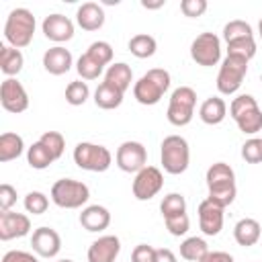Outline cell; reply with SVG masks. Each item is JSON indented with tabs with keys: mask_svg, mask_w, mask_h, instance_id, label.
Instances as JSON below:
<instances>
[{
	"mask_svg": "<svg viewBox=\"0 0 262 262\" xmlns=\"http://www.w3.org/2000/svg\"><path fill=\"white\" fill-rule=\"evenodd\" d=\"M164 223H166V229L170 231V235H174V237H180L190 229V219L186 213L176 215V217H168V219H164Z\"/></svg>",
	"mask_w": 262,
	"mask_h": 262,
	"instance_id": "41",
	"label": "cell"
},
{
	"mask_svg": "<svg viewBox=\"0 0 262 262\" xmlns=\"http://www.w3.org/2000/svg\"><path fill=\"white\" fill-rule=\"evenodd\" d=\"M102 70L104 68L100 63H96L88 53H82L78 57V61H76V72H78V76L82 80H96L102 74Z\"/></svg>",
	"mask_w": 262,
	"mask_h": 262,
	"instance_id": "32",
	"label": "cell"
},
{
	"mask_svg": "<svg viewBox=\"0 0 262 262\" xmlns=\"http://www.w3.org/2000/svg\"><path fill=\"white\" fill-rule=\"evenodd\" d=\"M41 29H43V35L49 41H55V43H66L74 37V23L68 16L59 14V12L45 16Z\"/></svg>",
	"mask_w": 262,
	"mask_h": 262,
	"instance_id": "14",
	"label": "cell"
},
{
	"mask_svg": "<svg viewBox=\"0 0 262 262\" xmlns=\"http://www.w3.org/2000/svg\"><path fill=\"white\" fill-rule=\"evenodd\" d=\"M258 102H256V98L252 96V94H239V96H235L233 100H231V104H229V115H231V119H235L237 115H242L244 111H248V108H252V106H256Z\"/></svg>",
	"mask_w": 262,
	"mask_h": 262,
	"instance_id": "43",
	"label": "cell"
},
{
	"mask_svg": "<svg viewBox=\"0 0 262 262\" xmlns=\"http://www.w3.org/2000/svg\"><path fill=\"white\" fill-rule=\"evenodd\" d=\"M233 237H235V242H237L239 246L250 248V246H254V244L260 242V237H262V227H260V223H258L256 219L244 217V219H239V221L235 223V227H233Z\"/></svg>",
	"mask_w": 262,
	"mask_h": 262,
	"instance_id": "19",
	"label": "cell"
},
{
	"mask_svg": "<svg viewBox=\"0 0 262 262\" xmlns=\"http://www.w3.org/2000/svg\"><path fill=\"white\" fill-rule=\"evenodd\" d=\"M209 254V246L203 237H186L180 244V256L188 262H201L205 256Z\"/></svg>",
	"mask_w": 262,
	"mask_h": 262,
	"instance_id": "28",
	"label": "cell"
},
{
	"mask_svg": "<svg viewBox=\"0 0 262 262\" xmlns=\"http://www.w3.org/2000/svg\"><path fill=\"white\" fill-rule=\"evenodd\" d=\"M170 74L164 68H151L133 84V96L139 104L154 106L162 100V96L170 88Z\"/></svg>",
	"mask_w": 262,
	"mask_h": 262,
	"instance_id": "1",
	"label": "cell"
},
{
	"mask_svg": "<svg viewBox=\"0 0 262 262\" xmlns=\"http://www.w3.org/2000/svg\"><path fill=\"white\" fill-rule=\"evenodd\" d=\"M164 4H166V0H158V2H147V0H143V2H141V6H143V8H149V10L162 8Z\"/></svg>",
	"mask_w": 262,
	"mask_h": 262,
	"instance_id": "50",
	"label": "cell"
},
{
	"mask_svg": "<svg viewBox=\"0 0 262 262\" xmlns=\"http://www.w3.org/2000/svg\"><path fill=\"white\" fill-rule=\"evenodd\" d=\"M76 23L84 31H98L104 25V10L96 2H84L76 12Z\"/></svg>",
	"mask_w": 262,
	"mask_h": 262,
	"instance_id": "18",
	"label": "cell"
},
{
	"mask_svg": "<svg viewBox=\"0 0 262 262\" xmlns=\"http://www.w3.org/2000/svg\"><path fill=\"white\" fill-rule=\"evenodd\" d=\"M170 102H178V104H186V106H196V92L190 86H178L172 94H170Z\"/></svg>",
	"mask_w": 262,
	"mask_h": 262,
	"instance_id": "42",
	"label": "cell"
},
{
	"mask_svg": "<svg viewBox=\"0 0 262 262\" xmlns=\"http://www.w3.org/2000/svg\"><path fill=\"white\" fill-rule=\"evenodd\" d=\"M246 37H254L252 33V27L246 23V20H229L225 27H223V39L225 43H231V41H237V39H246Z\"/></svg>",
	"mask_w": 262,
	"mask_h": 262,
	"instance_id": "33",
	"label": "cell"
},
{
	"mask_svg": "<svg viewBox=\"0 0 262 262\" xmlns=\"http://www.w3.org/2000/svg\"><path fill=\"white\" fill-rule=\"evenodd\" d=\"M156 49H158V43H156V39H154L151 35H147V33H137V35H133V37L129 39V51H131L135 57H139V59L151 57V55L156 53Z\"/></svg>",
	"mask_w": 262,
	"mask_h": 262,
	"instance_id": "27",
	"label": "cell"
},
{
	"mask_svg": "<svg viewBox=\"0 0 262 262\" xmlns=\"http://www.w3.org/2000/svg\"><path fill=\"white\" fill-rule=\"evenodd\" d=\"M88 96H90V88H88V84L82 82V80H74V82H70L68 88H66V100H68L72 106H82V104L88 100Z\"/></svg>",
	"mask_w": 262,
	"mask_h": 262,
	"instance_id": "34",
	"label": "cell"
},
{
	"mask_svg": "<svg viewBox=\"0 0 262 262\" xmlns=\"http://www.w3.org/2000/svg\"><path fill=\"white\" fill-rule=\"evenodd\" d=\"M25 66V57L23 51L12 47V45H2L0 47V70L2 74H6L8 78L16 76Z\"/></svg>",
	"mask_w": 262,
	"mask_h": 262,
	"instance_id": "22",
	"label": "cell"
},
{
	"mask_svg": "<svg viewBox=\"0 0 262 262\" xmlns=\"http://www.w3.org/2000/svg\"><path fill=\"white\" fill-rule=\"evenodd\" d=\"M39 141L47 147V151L53 156V160H59V158L63 156L66 139H63V135H61L59 131H45V133L39 137Z\"/></svg>",
	"mask_w": 262,
	"mask_h": 262,
	"instance_id": "36",
	"label": "cell"
},
{
	"mask_svg": "<svg viewBox=\"0 0 262 262\" xmlns=\"http://www.w3.org/2000/svg\"><path fill=\"white\" fill-rule=\"evenodd\" d=\"M2 262H39L37 256L29 254V252H23V250H10L2 256Z\"/></svg>",
	"mask_w": 262,
	"mask_h": 262,
	"instance_id": "47",
	"label": "cell"
},
{
	"mask_svg": "<svg viewBox=\"0 0 262 262\" xmlns=\"http://www.w3.org/2000/svg\"><path fill=\"white\" fill-rule=\"evenodd\" d=\"M27 162H29V166L35 168V170H45V168H49L55 160H53V156L47 151V147H45L41 141H35V143L27 149Z\"/></svg>",
	"mask_w": 262,
	"mask_h": 262,
	"instance_id": "29",
	"label": "cell"
},
{
	"mask_svg": "<svg viewBox=\"0 0 262 262\" xmlns=\"http://www.w3.org/2000/svg\"><path fill=\"white\" fill-rule=\"evenodd\" d=\"M201 262H233V256L227 252H221V250H215V252L209 250V254Z\"/></svg>",
	"mask_w": 262,
	"mask_h": 262,
	"instance_id": "48",
	"label": "cell"
},
{
	"mask_svg": "<svg viewBox=\"0 0 262 262\" xmlns=\"http://www.w3.org/2000/svg\"><path fill=\"white\" fill-rule=\"evenodd\" d=\"M123 92L117 90L115 86L102 82L98 84V88L94 90V104L98 108H104V111H113V108H119L121 102H123Z\"/></svg>",
	"mask_w": 262,
	"mask_h": 262,
	"instance_id": "23",
	"label": "cell"
},
{
	"mask_svg": "<svg viewBox=\"0 0 262 262\" xmlns=\"http://www.w3.org/2000/svg\"><path fill=\"white\" fill-rule=\"evenodd\" d=\"M242 158L248 164H260L262 162V139L260 137H250L242 145Z\"/></svg>",
	"mask_w": 262,
	"mask_h": 262,
	"instance_id": "40",
	"label": "cell"
},
{
	"mask_svg": "<svg viewBox=\"0 0 262 262\" xmlns=\"http://www.w3.org/2000/svg\"><path fill=\"white\" fill-rule=\"evenodd\" d=\"M235 194H237V188L235 184H225V186H215V188H209V194L207 199L219 207H229L233 201H235Z\"/></svg>",
	"mask_w": 262,
	"mask_h": 262,
	"instance_id": "35",
	"label": "cell"
},
{
	"mask_svg": "<svg viewBox=\"0 0 262 262\" xmlns=\"http://www.w3.org/2000/svg\"><path fill=\"white\" fill-rule=\"evenodd\" d=\"M166 117H168V121L174 127H184V125H188L192 121L194 108L192 106H186V104H178V102H168Z\"/></svg>",
	"mask_w": 262,
	"mask_h": 262,
	"instance_id": "31",
	"label": "cell"
},
{
	"mask_svg": "<svg viewBox=\"0 0 262 262\" xmlns=\"http://www.w3.org/2000/svg\"><path fill=\"white\" fill-rule=\"evenodd\" d=\"M227 55H239L244 59H252L256 55V41L254 37H246V39H237L227 43Z\"/></svg>",
	"mask_w": 262,
	"mask_h": 262,
	"instance_id": "37",
	"label": "cell"
},
{
	"mask_svg": "<svg viewBox=\"0 0 262 262\" xmlns=\"http://www.w3.org/2000/svg\"><path fill=\"white\" fill-rule=\"evenodd\" d=\"M74 59H72V53L70 49L61 47V45H55V47H49L45 53H43V68L45 72H49L51 76H61L66 72H70Z\"/></svg>",
	"mask_w": 262,
	"mask_h": 262,
	"instance_id": "16",
	"label": "cell"
},
{
	"mask_svg": "<svg viewBox=\"0 0 262 262\" xmlns=\"http://www.w3.org/2000/svg\"><path fill=\"white\" fill-rule=\"evenodd\" d=\"M35 35V16L29 8H14L6 16L4 23V37L8 45L23 49L33 41Z\"/></svg>",
	"mask_w": 262,
	"mask_h": 262,
	"instance_id": "2",
	"label": "cell"
},
{
	"mask_svg": "<svg viewBox=\"0 0 262 262\" xmlns=\"http://www.w3.org/2000/svg\"><path fill=\"white\" fill-rule=\"evenodd\" d=\"M160 211H162V217H164V219L182 215V213H186V199H184L180 192H170V194H166V196L162 199Z\"/></svg>",
	"mask_w": 262,
	"mask_h": 262,
	"instance_id": "30",
	"label": "cell"
},
{
	"mask_svg": "<svg viewBox=\"0 0 262 262\" xmlns=\"http://www.w3.org/2000/svg\"><path fill=\"white\" fill-rule=\"evenodd\" d=\"M25 151V141L18 133H2L0 135V162H12Z\"/></svg>",
	"mask_w": 262,
	"mask_h": 262,
	"instance_id": "25",
	"label": "cell"
},
{
	"mask_svg": "<svg viewBox=\"0 0 262 262\" xmlns=\"http://www.w3.org/2000/svg\"><path fill=\"white\" fill-rule=\"evenodd\" d=\"M190 57L203 68L217 66L221 59V39L215 33H201L190 43Z\"/></svg>",
	"mask_w": 262,
	"mask_h": 262,
	"instance_id": "7",
	"label": "cell"
},
{
	"mask_svg": "<svg viewBox=\"0 0 262 262\" xmlns=\"http://www.w3.org/2000/svg\"><path fill=\"white\" fill-rule=\"evenodd\" d=\"M258 35H260V39H262V18H260V23H258Z\"/></svg>",
	"mask_w": 262,
	"mask_h": 262,
	"instance_id": "51",
	"label": "cell"
},
{
	"mask_svg": "<svg viewBox=\"0 0 262 262\" xmlns=\"http://www.w3.org/2000/svg\"><path fill=\"white\" fill-rule=\"evenodd\" d=\"M86 53H88L96 63H100L102 68L113 61V47H111V43H106V41H94V43H90V47H88Z\"/></svg>",
	"mask_w": 262,
	"mask_h": 262,
	"instance_id": "39",
	"label": "cell"
},
{
	"mask_svg": "<svg viewBox=\"0 0 262 262\" xmlns=\"http://www.w3.org/2000/svg\"><path fill=\"white\" fill-rule=\"evenodd\" d=\"M156 262H178L176 254L168 248H158L156 250Z\"/></svg>",
	"mask_w": 262,
	"mask_h": 262,
	"instance_id": "49",
	"label": "cell"
},
{
	"mask_svg": "<svg viewBox=\"0 0 262 262\" xmlns=\"http://www.w3.org/2000/svg\"><path fill=\"white\" fill-rule=\"evenodd\" d=\"M104 82L115 86L117 90H121L123 94L129 90L131 82H133V72L131 68L125 63V61H117V63H111L104 72Z\"/></svg>",
	"mask_w": 262,
	"mask_h": 262,
	"instance_id": "21",
	"label": "cell"
},
{
	"mask_svg": "<svg viewBox=\"0 0 262 262\" xmlns=\"http://www.w3.org/2000/svg\"><path fill=\"white\" fill-rule=\"evenodd\" d=\"M248 63L250 61L239 55H225L217 74V90L225 96L235 94L248 74Z\"/></svg>",
	"mask_w": 262,
	"mask_h": 262,
	"instance_id": "6",
	"label": "cell"
},
{
	"mask_svg": "<svg viewBox=\"0 0 262 262\" xmlns=\"http://www.w3.org/2000/svg\"><path fill=\"white\" fill-rule=\"evenodd\" d=\"M207 6H209L207 0H182V2H180V10H182V14L188 16V18H196V16L205 14Z\"/></svg>",
	"mask_w": 262,
	"mask_h": 262,
	"instance_id": "44",
	"label": "cell"
},
{
	"mask_svg": "<svg viewBox=\"0 0 262 262\" xmlns=\"http://www.w3.org/2000/svg\"><path fill=\"white\" fill-rule=\"evenodd\" d=\"M29 231H31V219L25 213H14V211L0 213V239L2 242L23 237Z\"/></svg>",
	"mask_w": 262,
	"mask_h": 262,
	"instance_id": "12",
	"label": "cell"
},
{
	"mask_svg": "<svg viewBox=\"0 0 262 262\" xmlns=\"http://www.w3.org/2000/svg\"><path fill=\"white\" fill-rule=\"evenodd\" d=\"M260 239H262V237H260Z\"/></svg>",
	"mask_w": 262,
	"mask_h": 262,
	"instance_id": "53",
	"label": "cell"
},
{
	"mask_svg": "<svg viewBox=\"0 0 262 262\" xmlns=\"http://www.w3.org/2000/svg\"><path fill=\"white\" fill-rule=\"evenodd\" d=\"M164 186V174L160 168L156 166H145L143 170H139L133 178V196L137 201H149L154 199Z\"/></svg>",
	"mask_w": 262,
	"mask_h": 262,
	"instance_id": "9",
	"label": "cell"
},
{
	"mask_svg": "<svg viewBox=\"0 0 262 262\" xmlns=\"http://www.w3.org/2000/svg\"><path fill=\"white\" fill-rule=\"evenodd\" d=\"M33 252L41 258H53L61 250V237L53 227H37L31 235Z\"/></svg>",
	"mask_w": 262,
	"mask_h": 262,
	"instance_id": "11",
	"label": "cell"
},
{
	"mask_svg": "<svg viewBox=\"0 0 262 262\" xmlns=\"http://www.w3.org/2000/svg\"><path fill=\"white\" fill-rule=\"evenodd\" d=\"M16 203V188L12 184H2L0 186V213H6L12 209V205Z\"/></svg>",
	"mask_w": 262,
	"mask_h": 262,
	"instance_id": "45",
	"label": "cell"
},
{
	"mask_svg": "<svg viewBox=\"0 0 262 262\" xmlns=\"http://www.w3.org/2000/svg\"><path fill=\"white\" fill-rule=\"evenodd\" d=\"M47 207H49V199H47L45 192H41V190L27 192V196H25V209H27V213H31V215H43L47 211Z\"/></svg>",
	"mask_w": 262,
	"mask_h": 262,
	"instance_id": "38",
	"label": "cell"
},
{
	"mask_svg": "<svg viewBox=\"0 0 262 262\" xmlns=\"http://www.w3.org/2000/svg\"><path fill=\"white\" fill-rule=\"evenodd\" d=\"M74 162L86 172H106L113 164V154L104 145L80 141L74 147Z\"/></svg>",
	"mask_w": 262,
	"mask_h": 262,
	"instance_id": "5",
	"label": "cell"
},
{
	"mask_svg": "<svg viewBox=\"0 0 262 262\" xmlns=\"http://www.w3.org/2000/svg\"><path fill=\"white\" fill-rule=\"evenodd\" d=\"M233 121H235L237 129L242 133H246V135H256L258 131H262V111H260L258 104L252 106V108H248V111H244Z\"/></svg>",
	"mask_w": 262,
	"mask_h": 262,
	"instance_id": "26",
	"label": "cell"
},
{
	"mask_svg": "<svg viewBox=\"0 0 262 262\" xmlns=\"http://www.w3.org/2000/svg\"><path fill=\"white\" fill-rule=\"evenodd\" d=\"M160 160H162V168L168 174H182L186 172L188 164H190V147L188 141L180 135H168L164 137L162 145H160Z\"/></svg>",
	"mask_w": 262,
	"mask_h": 262,
	"instance_id": "3",
	"label": "cell"
},
{
	"mask_svg": "<svg viewBox=\"0 0 262 262\" xmlns=\"http://www.w3.org/2000/svg\"><path fill=\"white\" fill-rule=\"evenodd\" d=\"M90 199V188L74 178H61L51 186V201L61 209H80Z\"/></svg>",
	"mask_w": 262,
	"mask_h": 262,
	"instance_id": "4",
	"label": "cell"
},
{
	"mask_svg": "<svg viewBox=\"0 0 262 262\" xmlns=\"http://www.w3.org/2000/svg\"><path fill=\"white\" fill-rule=\"evenodd\" d=\"M205 180H207V188H215V186H225V184H235V174H233V168L225 162H215L209 166L207 174H205Z\"/></svg>",
	"mask_w": 262,
	"mask_h": 262,
	"instance_id": "24",
	"label": "cell"
},
{
	"mask_svg": "<svg viewBox=\"0 0 262 262\" xmlns=\"http://www.w3.org/2000/svg\"><path fill=\"white\" fill-rule=\"evenodd\" d=\"M80 225L86 231H102L111 225V213L102 205H88L80 213Z\"/></svg>",
	"mask_w": 262,
	"mask_h": 262,
	"instance_id": "17",
	"label": "cell"
},
{
	"mask_svg": "<svg viewBox=\"0 0 262 262\" xmlns=\"http://www.w3.org/2000/svg\"><path fill=\"white\" fill-rule=\"evenodd\" d=\"M121 252V242L117 235H102L94 239L88 248V262H115Z\"/></svg>",
	"mask_w": 262,
	"mask_h": 262,
	"instance_id": "15",
	"label": "cell"
},
{
	"mask_svg": "<svg viewBox=\"0 0 262 262\" xmlns=\"http://www.w3.org/2000/svg\"><path fill=\"white\" fill-rule=\"evenodd\" d=\"M199 225L205 235H217L223 229V207L211 203L209 199L201 201L199 209Z\"/></svg>",
	"mask_w": 262,
	"mask_h": 262,
	"instance_id": "13",
	"label": "cell"
},
{
	"mask_svg": "<svg viewBox=\"0 0 262 262\" xmlns=\"http://www.w3.org/2000/svg\"><path fill=\"white\" fill-rule=\"evenodd\" d=\"M115 162L123 172L137 174L139 170H143L147 166V149L139 141H123L117 147Z\"/></svg>",
	"mask_w": 262,
	"mask_h": 262,
	"instance_id": "8",
	"label": "cell"
},
{
	"mask_svg": "<svg viewBox=\"0 0 262 262\" xmlns=\"http://www.w3.org/2000/svg\"><path fill=\"white\" fill-rule=\"evenodd\" d=\"M156 250L147 244H139L131 252V262H156Z\"/></svg>",
	"mask_w": 262,
	"mask_h": 262,
	"instance_id": "46",
	"label": "cell"
},
{
	"mask_svg": "<svg viewBox=\"0 0 262 262\" xmlns=\"http://www.w3.org/2000/svg\"><path fill=\"white\" fill-rule=\"evenodd\" d=\"M199 117L205 125H219L225 117H227V104L221 96H211L207 100H203L201 108H199Z\"/></svg>",
	"mask_w": 262,
	"mask_h": 262,
	"instance_id": "20",
	"label": "cell"
},
{
	"mask_svg": "<svg viewBox=\"0 0 262 262\" xmlns=\"http://www.w3.org/2000/svg\"><path fill=\"white\" fill-rule=\"evenodd\" d=\"M0 102L4 111L18 115L29 108V94L16 78H6L0 86Z\"/></svg>",
	"mask_w": 262,
	"mask_h": 262,
	"instance_id": "10",
	"label": "cell"
},
{
	"mask_svg": "<svg viewBox=\"0 0 262 262\" xmlns=\"http://www.w3.org/2000/svg\"><path fill=\"white\" fill-rule=\"evenodd\" d=\"M57 262H74V260H70V258H61V260H57Z\"/></svg>",
	"mask_w": 262,
	"mask_h": 262,
	"instance_id": "52",
	"label": "cell"
}]
</instances>
